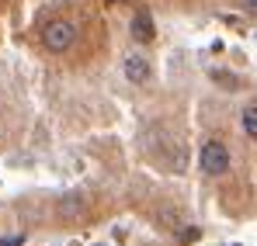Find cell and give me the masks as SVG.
<instances>
[{
  "label": "cell",
  "instance_id": "cell-6",
  "mask_svg": "<svg viewBox=\"0 0 257 246\" xmlns=\"http://www.w3.org/2000/svg\"><path fill=\"white\" fill-rule=\"evenodd\" d=\"M243 132H247L250 139H257V108H247V111H243Z\"/></svg>",
  "mask_w": 257,
  "mask_h": 246
},
{
  "label": "cell",
  "instance_id": "cell-7",
  "mask_svg": "<svg viewBox=\"0 0 257 246\" xmlns=\"http://www.w3.org/2000/svg\"><path fill=\"white\" fill-rule=\"evenodd\" d=\"M25 243V236H11V239H0V246H21Z\"/></svg>",
  "mask_w": 257,
  "mask_h": 246
},
{
  "label": "cell",
  "instance_id": "cell-3",
  "mask_svg": "<svg viewBox=\"0 0 257 246\" xmlns=\"http://www.w3.org/2000/svg\"><path fill=\"white\" fill-rule=\"evenodd\" d=\"M122 70H125V80L136 83V87L150 80V63H146V56H139V52H128L125 63H122Z\"/></svg>",
  "mask_w": 257,
  "mask_h": 246
},
{
  "label": "cell",
  "instance_id": "cell-2",
  "mask_svg": "<svg viewBox=\"0 0 257 246\" xmlns=\"http://www.w3.org/2000/svg\"><path fill=\"white\" fill-rule=\"evenodd\" d=\"M42 42H45V49L49 52H66L73 42H77V28L70 25V21H49L42 28Z\"/></svg>",
  "mask_w": 257,
  "mask_h": 246
},
{
  "label": "cell",
  "instance_id": "cell-8",
  "mask_svg": "<svg viewBox=\"0 0 257 246\" xmlns=\"http://www.w3.org/2000/svg\"><path fill=\"white\" fill-rule=\"evenodd\" d=\"M247 7H250V11H254V14H257V0H247Z\"/></svg>",
  "mask_w": 257,
  "mask_h": 246
},
{
  "label": "cell",
  "instance_id": "cell-4",
  "mask_svg": "<svg viewBox=\"0 0 257 246\" xmlns=\"http://www.w3.org/2000/svg\"><path fill=\"white\" fill-rule=\"evenodd\" d=\"M153 21H150V14L146 11H139L136 18H132V39L136 42H153Z\"/></svg>",
  "mask_w": 257,
  "mask_h": 246
},
{
  "label": "cell",
  "instance_id": "cell-1",
  "mask_svg": "<svg viewBox=\"0 0 257 246\" xmlns=\"http://www.w3.org/2000/svg\"><path fill=\"white\" fill-rule=\"evenodd\" d=\"M198 166H202V173H209V177H222V173L229 170V149H226L219 139L202 142V149H198Z\"/></svg>",
  "mask_w": 257,
  "mask_h": 246
},
{
  "label": "cell",
  "instance_id": "cell-5",
  "mask_svg": "<svg viewBox=\"0 0 257 246\" xmlns=\"http://www.w3.org/2000/svg\"><path fill=\"white\" fill-rule=\"evenodd\" d=\"M56 211H59L63 218H77V215H84V211H87V205H84L80 194H66V198L56 205Z\"/></svg>",
  "mask_w": 257,
  "mask_h": 246
}]
</instances>
